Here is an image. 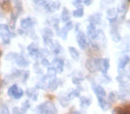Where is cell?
Wrapping results in <instances>:
<instances>
[{"label":"cell","mask_w":130,"mask_h":114,"mask_svg":"<svg viewBox=\"0 0 130 114\" xmlns=\"http://www.w3.org/2000/svg\"><path fill=\"white\" fill-rule=\"evenodd\" d=\"M84 80L83 77H79V76H75L72 78V82L75 84V85H79L82 81Z\"/></svg>","instance_id":"cell-38"},{"label":"cell","mask_w":130,"mask_h":114,"mask_svg":"<svg viewBox=\"0 0 130 114\" xmlns=\"http://www.w3.org/2000/svg\"><path fill=\"white\" fill-rule=\"evenodd\" d=\"M87 36L90 38L91 40H95L96 37H97V29L95 28V25L94 24H89L87 26Z\"/></svg>","instance_id":"cell-12"},{"label":"cell","mask_w":130,"mask_h":114,"mask_svg":"<svg viewBox=\"0 0 130 114\" xmlns=\"http://www.w3.org/2000/svg\"><path fill=\"white\" fill-rule=\"evenodd\" d=\"M70 101H71V100H70L69 98L67 97V96H65V95L60 96V97H59V102H60V103H61V106H63V107H67V106H69Z\"/></svg>","instance_id":"cell-29"},{"label":"cell","mask_w":130,"mask_h":114,"mask_svg":"<svg viewBox=\"0 0 130 114\" xmlns=\"http://www.w3.org/2000/svg\"><path fill=\"white\" fill-rule=\"evenodd\" d=\"M54 69L58 72L61 73L63 71V68H64V62H63V60H61L60 58L55 59L54 62Z\"/></svg>","instance_id":"cell-17"},{"label":"cell","mask_w":130,"mask_h":114,"mask_svg":"<svg viewBox=\"0 0 130 114\" xmlns=\"http://www.w3.org/2000/svg\"><path fill=\"white\" fill-rule=\"evenodd\" d=\"M39 114H57V109L53 102L46 101L40 103L37 108Z\"/></svg>","instance_id":"cell-1"},{"label":"cell","mask_w":130,"mask_h":114,"mask_svg":"<svg viewBox=\"0 0 130 114\" xmlns=\"http://www.w3.org/2000/svg\"><path fill=\"white\" fill-rule=\"evenodd\" d=\"M69 52H70V54H71V58L73 59L74 61L78 62L79 60V54H78V50H77L75 47L73 46H70L69 47Z\"/></svg>","instance_id":"cell-22"},{"label":"cell","mask_w":130,"mask_h":114,"mask_svg":"<svg viewBox=\"0 0 130 114\" xmlns=\"http://www.w3.org/2000/svg\"><path fill=\"white\" fill-rule=\"evenodd\" d=\"M117 80L119 82H120L121 84H126L130 80V76H128L126 74H121L117 77Z\"/></svg>","instance_id":"cell-28"},{"label":"cell","mask_w":130,"mask_h":114,"mask_svg":"<svg viewBox=\"0 0 130 114\" xmlns=\"http://www.w3.org/2000/svg\"><path fill=\"white\" fill-rule=\"evenodd\" d=\"M73 29V22H68L65 23V26L62 28V29L60 32V36L61 37L62 39H66L67 38V34L69 31H71Z\"/></svg>","instance_id":"cell-9"},{"label":"cell","mask_w":130,"mask_h":114,"mask_svg":"<svg viewBox=\"0 0 130 114\" xmlns=\"http://www.w3.org/2000/svg\"><path fill=\"white\" fill-rule=\"evenodd\" d=\"M92 2H93V0H82V3L87 6H90V5L92 4Z\"/></svg>","instance_id":"cell-44"},{"label":"cell","mask_w":130,"mask_h":114,"mask_svg":"<svg viewBox=\"0 0 130 114\" xmlns=\"http://www.w3.org/2000/svg\"><path fill=\"white\" fill-rule=\"evenodd\" d=\"M118 14H119L118 10L115 9V8H110L107 11V19L110 22V23L112 24L117 21Z\"/></svg>","instance_id":"cell-11"},{"label":"cell","mask_w":130,"mask_h":114,"mask_svg":"<svg viewBox=\"0 0 130 114\" xmlns=\"http://www.w3.org/2000/svg\"><path fill=\"white\" fill-rule=\"evenodd\" d=\"M29 107H30V103H29V100L24 101L23 103H22V107H21V109H22V113L25 114L26 112H27V110L29 109Z\"/></svg>","instance_id":"cell-31"},{"label":"cell","mask_w":130,"mask_h":114,"mask_svg":"<svg viewBox=\"0 0 130 114\" xmlns=\"http://www.w3.org/2000/svg\"><path fill=\"white\" fill-rule=\"evenodd\" d=\"M13 114H23L22 113V109L19 108V107H14V108L13 109Z\"/></svg>","instance_id":"cell-42"},{"label":"cell","mask_w":130,"mask_h":114,"mask_svg":"<svg viewBox=\"0 0 130 114\" xmlns=\"http://www.w3.org/2000/svg\"><path fill=\"white\" fill-rule=\"evenodd\" d=\"M72 4L74 5L75 6L78 7V6H81V4H82V0H74V1L72 2Z\"/></svg>","instance_id":"cell-43"},{"label":"cell","mask_w":130,"mask_h":114,"mask_svg":"<svg viewBox=\"0 0 130 114\" xmlns=\"http://www.w3.org/2000/svg\"><path fill=\"white\" fill-rule=\"evenodd\" d=\"M61 7V2L60 1H54V2L51 3V4H46L44 8L45 11H47L48 13H54V12L58 11Z\"/></svg>","instance_id":"cell-7"},{"label":"cell","mask_w":130,"mask_h":114,"mask_svg":"<svg viewBox=\"0 0 130 114\" xmlns=\"http://www.w3.org/2000/svg\"><path fill=\"white\" fill-rule=\"evenodd\" d=\"M114 0H102L101 1V6L103 8H104V6H109L110 4H111V3H113Z\"/></svg>","instance_id":"cell-40"},{"label":"cell","mask_w":130,"mask_h":114,"mask_svg":"<svg viewBox=\"0 0 130 114\" xmlns=\"http://www.w3.org/2000/svg\"><path fill=\"white\" fill-rule=\"evenodd\" d=\"M48 54H49V52L47 49H41V50L39 49V56H41L43 58H45V56L48 55Z\"/></svg>","instance_id":"cell-41"},{"label":"cell","mask_w":130,"mask_h":114,"mask_svg":"<svg viewBox=\"0 0 130 114\" xmlns=\"http://www.w3.org/2000/svg\"><path fill=\"white\" fill-rule=\"evenodd\" d=\"M0 17H1V13H0Z\"/></svg>","instance_id":"cell-49"},{"label":"cell","mask_w":130,"mask_h":114,"mask_svg":"<svg viewBox=\"0 0 130 114\" xmlns=\"http://www.w3.org/2000/svg\"><path fill=\"white\" fill-rule=\"evenodd\" d=\"M7 94H8V95L14 98V99H21V98L22 97V95H23L24 92L19 86L13 85L8 89Z\"/></svg>","instance_id":"cell-4"},{"label":"cell","mask_w":130,"mask_h":114,"mask_svg":"<svg viewBox=\"0 0 130 114\" xmlns=\"http://www.w3.org/2000/svg\"><path fill=\"white\" fill-rule=\"evenodd\" d=\"M14 62H16L17 65L22 68H25L29 65V62L27 61V59H26L24 56L21 55V54H18V56H17L16 59H15Z\"/></svg>","instance_id":"cell-14"},{"label":"cell","mask_w":130,"mask_h":114,"mask_svg":"<svg viewBox=\"0 0 130 114\" xmlns=\"http://www.w3.org/2000/svg\"><path fill=\"white\" fill-rule=\"evenodd\" d=\"M92 101H91V98L90 97H87V96H81L79 100V103H80V106L82 108H86V107H88L89 105L91 104Z\"/></svg>","instance_id":"cell-21"},{"label":"cell","mask_w":130,"mask_h":114,"mask_svg":"<svg viewBox=\"0 0 130 114\" xmlns=\"http://www.w3.org/2000/svg\"><path fill=\"white\" fill-rule=\"evenodd\" d=\"M96 66L97 71H100L103 74H106L110 68V61L108 58L96 59Z\"/></svg>","instance_id":"cell-3"},{"label":"cell","mask_w":130,"mask_h":114,"mask_svg":"<svg viewBox=\"0 0 130 114\" xmlns=\"http://www.w3.org/2000/svg\"><path fill=\"white\" fill-rule=\"evenodd\" d=\"M43 1H44V2H45V3H48L49 0H43Z\"/></svg>","instance_id":"cell-48"},{"label":"cell","mask_w":130,"mask_h":114,"mask_svg":"<svg viewBox=\"0 0 130 114\" xmlns=\"http://www.w3.org/2000/svg\"><path fill=\"white\" fill-rule=\"evenodd\" d=\"M26 94L29 99H32L33 101H37L38 100V93L36 88H29L26 91Z\"/></svg>","instance_id":"cell-19"},{"label":"cell","mask_w":130,"mask_h":114,"mask_svg":"<svg viewBox=\"0 0 130 114\" xmlns=\"http://www.w3.org/2000/svg\"><path fill=\"white\" fill-rule=\"evenodd\" d=\"M126 25L127 26L128 28H130V20H128L127 22H126Z\"/></svg>","instance_id":"cell-47"},{"label":"cell","mask_w":130,"mask_h":114,"mask_svg":"<svg viewBox=\"0 0 130 114\" xmlns=\"http://www.w3.org/2000/svg\"><path fill=\"white\" fill-rule=\"evenodd\" d=\"M18 54H17V53H9L8 54H6V59L8 61H13V62H14L16 57L18 56Z\"/></svg>","instance_id":"cell-34"},{"label":"cell","mask_w":130,"mask_h":114,"mask_svg":"<svg viewBox=\"0 0 130 114\" xmlns=\"http://www.w3.org/2000/svg\"><path fill=\"white\" fill-rule=\"evenodd\" d=\"M118 98V94L116 92H110L109 94V102H115Z\"/></svg>","instance_id":"cell-39"},{"label":"cell","mask_w":130,"mask_h":114,"mask_svg":"<svg viewBox=\"0 0 130 114\" xmlns=\"http://www.w3.org/2000/svg\"><path fill=\"white\" fill-rule=\"evenodd\" d=\"M0 114H10L9 108L6 104H2L0 108Z\"/></svg>","instance_id":"cell-37"},{"label":"cell","mask_w":130,"mask_h":114,"mask_svg":"<svg viewBox=\"0 0 130 114\" xmlns=\"http://www.w3.org/2000/svg\"><path fill=\"white\" fill-rule=\"evenodd\" d=\"M0 55H1V52H0Z\"/></svg>","instance_id":"cell-50"},{"label":"cell","mask_w":130,"mask_h":114,"mask_svg":"<svg viewBox=\"0 0 130 114\" xmlns=\"http://www.w3.org/2000/svg\"><path fill=\"white\" fill-rule=\"evenodd\" d=\"M89 22L94 25H98L102 23V14L100 13H93L88 19Z\"/></svg>","instance_id":"cell-16"},{"label":"cell","mask_w":130,"mask_h":114,"mask_svg":"<svg viewBox=\"0 0 130 114\" xmlns=\"http://www.w3.org/2000/svg\"><path fill=\"white\" fill-rule=\"evenodd\" d=\"M98 99V103L99 106L102 110H108L110 108V103L107 100H105L104 98H97Z\"/></svg>","instance_id":"cell-18"},{"label":"cell","mask_w":130,"mask_h":114,"mask_svg":"<svg viewBox=\"0 0 130 114\" xmlns=\"http://www.w3.org/2000/svg\"><path fill=\"white\" fill-rule=\"evenodd\" d=\"M71 114H82L80 111H78V110H75V111H73Z\"/></svg>","instance_id":"cell-46"},{"label":"cell","mask_w":130,"mask_h":114,"mask_svg":"<svg viewBox=\"0 0 130 114\" xmlns=\"http://www.w3.org/2000/svg\"><path fill=\"white\" fill-rule=\"evenodd\" d=\"M92 88L94 90L95 95L97 96V98H104L106 96V92L103 89V87H101V86L96 85V84H93Z\"/></svg>","instance_id":"cell-10"},{"label":"cell","mask_w":130,"mask_h":114,"mask_svg":"<svg viewBox=\"0 0 130 114\" xmlns=\"http://www.w3.org/2000/svg\"><path fill=\"white\" fill-rule=\"evenodd\" d=\"M44 37H47V38H53V37H54V32H53V30L51 29H48V28H46V29H45V30H44Z\"/></svg>","instance_id":"cell-36"},{"label":"cell","mask_w":130,"mask_h":114,"mask_svg":"<svg viewBox=\"0 0 130 114\" xmlns=\"http://www.w3.org/2000/svg\"><path fill=\"white\" fill-rule=\"evenodd\" d=\"M110 36H111V38L114 42H119L121 40L120 34L118 31L117 28H112L111 30H110Z\"/></svg>","instance_id":"cell-20"},{"label":"cell","mask_w":130,"mask_h":114,"mask_svg":"<svg viewBox=\"0 0 130 114\" xmlns=\"http://www.w3.org/2000/svg\"><path fill=\"white\" fill-rule=\"evenodd\" d=\"M86 67L90 72H95L97 71V66H96V59H89L86 62Z\"/></svg>","instance_id":"cell-15"},{"label":"cell","mask_w":130,"mask_h":114,"mask_svg":"<svg viewBox=\"0 0 130 114\" xmlns=\"http://www.w3.org/2000/svg\"><path fill=\"white\" fill-rule=\"evenodd\" d=\"M58 86H59L58 80L55 79V78H53L48 83V88H49V90H51V91H55L56 89H57Z\"/></svg>","instance_id":"cell-27"},{"label":"cell","mask_w":130,"mask_h":114,"mask_svg":"<svg viewBox=\"0 0 130 114\" xmlns=\"http://www.w3.org/2000/svg\"><path fill=\"white\" fill-rule=\"evenodd\" d=\"M77 42H78V45H79V47L83 50L87 49V41L86 36L83 32H78L77 35Z\"/></svg>","instance_id":"cell-8"},{"label":"cell","mask_w":130,"mask_h":114,"mask_svg":"<svg viewBox=\"0 0 130 114\" xmlns=\"http://www.w3.org/2000/svg\"><path fill=\"white\" fill-rule=\"evenodd\" d=\"M130 62V57L128 55H123L121 56L119 60V63H118V69L119 71L124 70L126 65Z\"/></svg>","instance_id":"cell-13"},{"label":"cell","mask_w":130,"mask_h":114,"mask_svg":"<svg viewBox=\"0 0 130 114\" xmlns=\"http://www.w3.org/2000/svg\"><path fill=\"white\" fill-rule=\"evenodd\" d=\"M41 63H42V65H43V66H48L49 65V62L45 58H43Z\"/></svg>","instance_id":"cell-45"},{"label":"cell","mask_w":130,"mask_h":114,"mask_svg":"<svg viewBox=\"0 0 130 114\" xmlns=\"http://www.w3.org/2000/svg\"><path fill=\"white\" fill-rule=\"evenodd\" d=\"M56 74H57V71L54 69V67L47 68V76H48L49 78H55Z\"/></svg>","instance_id":"cell-30"},{"label":"cell","mask_w":130,"mask_h":114,"mask_svg":"<svg viewBox=\"0 0 130 114\" xmlns=\"http://www.w3.org/2000/svg\"><path fill=\"white\" fill-rule=\"evenodd\" d=\"M35 24H36V21L31 17H26V18L22 19L21 22V26L23 29H31L32 27H34Z\"/></svg>","instance_id":"cell-6"},{"label":"cell","mask_w":130,"mask_h":114,"mask_svg":"<svg viewBox=\"0 0 130 114\" xmlns=\"http://www.w3.org/2000/svg\"><path fill=\"white\" fill-rule=\"evenodd\" d=\"M22 11V4L20 0H15V12H16V15H19Z\"/></svg>","instance_id":"cell-32"},{"label":"cell","mask_w":130,"mask_h":114,"mask_svg":"<svg viewBox=\"0 0 130 114\" xmlns=\"http://www.w3.org/2000/svg\"><path fill=\"white\" fill-rule=\"evenodd\" d=\"M52 49H53V52L55 54H59L61 52V45L58 43H54V45H53V46H52Z\"/></svg>","instance_id":"cell-33"},{"label":"cell","mask_w":130,"mask_h":114,"mask_svg":"<svg viewBox=\"0 0 130 114\" xmlns=\"http://www.w3.org/2000/svg\"><path fill=\"white\" fill-rule=\"evenodd\" d=\"M71 20V13H70L69 10L67 8H63L62 12H61V21L63 22H68Z\"/></svg>","instance_id":"cell-24"},{"label":"cell","mask_w":130,"mask_h":114,"mask_svg":"<svg viewBox=\"0 0 130 114\" xmlns=\"http://www.w3.org/2000/svg\"><path fill=\"white\" fill-rule=\"evenodd\" d=\"M117 10H118V13H120L121 15H123V18H124V17L126 16V13H127V11H128L127 4H126V3H123V4L119 5Z\"/></svg>","instance_id":"cell-23"},{"label":"cell","mask_w":130,"mask_h":114,"mask_svg":"<svg viewBox=\"0 0 130 114\" xmlns=\"http://www.w3.org/2000/svg\"><path fill=\"white\" fill-rule=\"evenodd\" d=\"M72 15L76 18H81V17L84 16V8L82 6H78L76 10L72 12Z\"/></svg>","instance_id":"cell-25"},{"label":"cell","mask_w":130,"mask_h":114,"mask_svg":"<svg viewBox=\"0 0 130 114\" xmlns=\"http://www.w3.org/2000/svg\"><path fill=\"white\" fill-rule=\"evenodd\" d=\"M79 94H80V92L78 89H71V90L69 91V93H68L67 97L69 98L70 100H71L75 97H78Z\"/></svg>","instance_id":"cell-26"},{"label":"cell","mask_w":130,"mask_h":114,"mask_svg":"<svg viewBox=\"0 0 130 114\" xmlns=\"http://www.w3.org/2000/svg\"><path fill=\"white\" fill-rule=\"evenodd\" d=\"M1 6L5 11H8L10 9V3L9 0H2L1 2Z\"/></svg>","instance_id":"cell-35"},{"label":"cell","mask_w":130,"mask_h":114,"mask_svg":"<svg viewBox=\"0 0 130 114\" xmlns=\"http://www.w3.org/2000/svg\"><path fill=\"white\" fill-rule=\"evenodd\" d=\"M27 50L29 52V54L32 58H38L39 56V48L36 43H31L28 45Z\"/></svg>","instance_id":"cell-5"},{"label":"cell","mask_w":130,"mask_h":114,"mask_svg":"<svg viewBox=\"0 0 130 114\" xmlns=\"http://www.w3.org/2000/svg\"><path fill=\"white\" fill-rule=\"evenodd\" d=\"M0 37L4 44H9L11 38L13 37V34L10 32L9 27L6 24H0Z\"/></svg>","instance_id":"cell-2"}]
</instances>
